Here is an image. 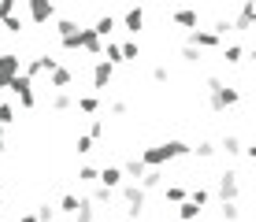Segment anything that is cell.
Segmentation results:
<instances>
[{"label":"cell","instance_id":"1","mask_svg":"<svg viewBox=\"0 0 256 222\" xmlns=\"http://www.w3.org/2000/svg\"><path fill=\"white\" fill-rule=\"evenodd\" d=\"M190 156V145L186 141H164V145H152V148H145L138 159L148 167V171H164L171 159H186Z\"/></svg>","mask_w":256,"mask_h":222},{"label":"cell","instance_id":"2","mask_svg":"<svg viewBox=\"0 0 256 222\" xmlns=\"http://www.w3.org/2000/svg\"><path fill=\"white\" fill-rule=\"evenodd\" d=\"M242 104V89L238 85H226L223 78H208V108L216 111V115H223V111H230Z\"/></svg>","mask_w":256,"mask_h":222},{"label":"cell","instance_id":"3","mask_svg":"<svg viewBox=\"0 0 256 222\" xmlns=\"http://www.w3.org/2000/svg\"><path fill=\"white\" fill-rule=\"evenodd\" d=\"M119 200L126 204V219H141V211H145V204H148V193L141 189L138 182H122L119 185Z\"/></svg>","mask_w":256,"mask_h":222},{"label":"cell","instance_id":"4","mask_svg":"<svg viewBox=\"0 0 256 222\" xmlns=\"http://www.w3.org/2000/svg\"><path fill=\"white\" fill-rule=\"evenodd\" d=\"M238 171H223L219 174V182H216V193H219V200L223 204H238L242 200V185H238Z\"/></svg>","mask_w":256,"mask_h":222},{"label":"cell","instance_id":"5","mask_svg":"<svg viewBox=\"0 0 256 222\" xmlns=\"http://www.w3.org/2000/svg\"><path fill=\"white\" fill-rule=\"evenodd\" d=\"M8 89H12L15 96H19V104H22L26 111H34V108H38V93H34V82H30L26 74H15V78H12V85H8Z\"/></svg>","mask_w":256,"mask_h":222},{"label":"cell","instance_id":"6","mask_svg":"<svg viewBox=\"0 0 256 222\" xmlns=\"http://www.w3.org/2000/svg\"><path fill=\"white\" fill-rule=\"evenodd\" d=\"M15 74H22V59H19V52H0V89L12 85V78H15Z\"/></svg>","mask_w":256,"mask_h":222},{"label":"cell","instance_id":"7","mask_svg":"<svg viewBox=\"0 0 256 222\" xmlns=\"http://www.w3.org/2000/svg\"><path fill=\"white\" fill-rule=\"evenodd\" d=\"M56 67H60V59H52L48 52H45V56H34V59H26V63H22V74L34 82V78H41V74H52Z\"/></svg>","mask_w":256,"mask_h":222},{"label":"cell","instance_id":"8","mask_svg":"<svg viewBox=\"0 0 256 222\" xmlns=\"http://www.w3.org/2000/svg\"><path fill=\"white\" fill-rule=\"evenodd\" d=\"M26 11H30V22H34V26L56 22V4H48V0H30V4H26Z\"/></svg>","mask_w":256,"mask_h":222},{"label":"cell","instance_id":"9","mask_svg":"<svg viewBox=\"0 0 256 222\" xmlns=\"http://www.w3.org/2000/svg\"><path fill=\"white\" fill-rule=\"evenodd\" d=\"M186 44H190V48H197V52L223 48V41H219V37H216L212 30H190V33H186Z\"/></svg>","mask_w":256,"mask_h":222},{"label":"cell","instance_id":"10","mask_svg":"<svg viewBox=\"0 0 256 222\" xmlns=\"http://www.w3.org/2000/svg\"><path fill=\"white\" fill-rule=\"evenodd\" d=\"M78 52H86V56H93V59H100V52H104V41L96 37L90 26H82V30H78Z\"/></svg>","mask_w":256,"mask_h":222},{"label":"cell","instance_id":"11","mask_svg":"<svg viewBox=\"0 0 256 222\" xmlns=\"http://www.w3.org/2000/svg\"><path fill=\"white\" fill-rule=\"evenodd\" d=\"M167 19H171L174 26H178V30H197V22H200V11H197V7H174V11L171 15H167Z\"/></svg>","mask_w":256,"mask_h":222},{"label":"cell","instance_id":"12","mask_svg":"<svg viewBox=\"0 0 256 222\" xmlns=\"http://www.w3.org/2000/svg\"><path fill=\"white\" fill-rule=\"evenodd\" d=\"M252 22H256V4H252V0H245V4L238 7V19L230 22V30H238V33H249V30H252Z\"/></svg>","mask_w":256,"mask_h":222},{"label":"cell","instance_id":"13","mask_svg":"<svg viewBox=\"0 0 256 222\" xmlns=\"http://www.w3.org/2000/svg\"><path fill=\"white\" fill-rule=\"evenodd\" d=\"M122 30H126L130 37H138V33L145 30V7H126V11H122Z\"/></svg>","mask_w":256,"mask_h":222},{"label":"cell","instance_id":"14","mask_svg":"<svg viewBox=\"0 0 256 222\" xmlns=\"http://www.w3.org/2000/svg\"><path fill=\"white\" fill-rule=\"evenodd\" d=\"M70 82H74V70H70L67 63H60V67L48 74V85L56 89V93H70Z\"/></svg>","mask_w":256,"mask_h":222},{"label":"cell","instance_id":"15","mask_svg":"<svg viewBox=\"0 0 256 222\" xmlns=\"http://www.w3.org/2000/svg\"><path fill=\"white\" fill-rule=\"evenodd\" d=\"M112 78H116V67L104 63V59H96V63H93V74H90L93 89H108V85H112Z\"/></svg>","mask_w":256,"mask_h":222},{"label":"cell","instance_id":"16","mask_svg":"<svg viewBox=\"0 0 256 222\" xmlns=\"http://www.w3.org/2000/svg\"><path fill=\"white\" fill-rule=\"evenodd\" d=\"M116 26H119V19H116V15H112V11H100V15H96V22L90 26V30H93L100 41H108L112 33H116Z\"/></svg>","mask_w":256,"mask_h":222},{"label":"cell","instance_id":"17","mask_svg":"<svg viewBox=\"0 0 256 222\" xmlns=\"http://www.w3.org/2000/svg\"><path fill=\"white\" fill-rule=\"evenodd\" d=\"M96 185H104V189L116 193L122 185V171H119V167H96Z\"/></svg>","mask_w":256,"mask_h":222},{"label":"cell","instance_id":"18","mask_svg":"<svg viewBox=\"0 0 256 222\" xmlns=\"http://www.w3.org/2000/svg\"><path fill=\"white\" fill-rule=\"evenodd\" d=\"M119 171H122V182H141V178H145V171H148V167H145V163H141V159H138V156H130V159H126V163H122V167H119Z\"/></svg>","mask_w":256,"mask_h":222},{"label":"cell","instance_id":"19","mask_svg":"<svg viewBox=\"0 0 256 222\" xmlns=\"http://www.w3.org/2000/svg\"><path fill=\"white\" fill-rule=\"evenodd\" d=\"M216 152H226V156H242V152H245V141L238 137V133H226V137L216 145Z\"/></svg>","mask_w":256,"mask_h":222},{"label":"cell","instance_id":"20","mask_svg":"<svg viewBox=\"0 0 256 222\" xmlns=\"http://www.w3.org/2000/svg\"><path fill=\"white\" fill-rule=\"evenodd\" d=\"M74 108L82 115H96V111H100V96H96V93H82V96H74Z\"/></svg>","mask_w":256,"mask_h":222},{"label":"cell","instance_id":"21","mask_svg":"<svg viewBox=\"0 0 256 222\" xmlns=\"http://www.w3.org/2000/svg\"><path fill=\"white\" fill-rule=\"evenodd\" d=\"M245 56H249V48H245V44H223V59H226L230 67L245 63Z\"/></svg>","mask_w":256,"mask_h":222},{"label":"cell","instance_id":"22","mask_svg":"<svg viewBox=\"0 0 256 222\" xmlns=\"http://www.w3.org/2000/svg\"><path fill=\"white\" fill-rule=\"evenodd\" d=\"M119 52H122V63H138L141 59V44H138V37H126L119 44Z\"/></svg>","mask_w":256,"mask_h":222},{"label":"cell","instance_id":"23","mask_svg":"<svg viewBox=\"0 0 256 222\" xmlns=\"http://www.w3.org/2000/svg\"><path fill=\"white\" fill-rule=\"evenodd\" d=\"M48 108L56 111V115H64V111H70V108H74V93H52Z\"/></svg>","mask_w":256,"mask_h":222},{"label":"cell","instance_id":"24","mask_svg":"<svg viewBox=\"0 0 256 222\" xmlns=\"http://www.w3.org/2000/svg\"><path fill=\"white\" fill-rule=\"evenodd\" d=\"M164 178H167L164 171H145V178H141L138 185H141V189H145V193H156V189H160V185H164Z\"/></svg>","mask_w":256,"mask_h":222},{"label":"cell","instance_id":"25","mask_svg":"<svg viewBox=\"0 0 256 222\" xmlns=\"http://www.w3.org/2000/svg\"><path fill=\"white\" fill-rule=\"evenodd\" d=\"M74 222H96V208L90 204V197H82V204L74 211Z\"/></svg>","mask_w":256,"mask_h":222},{"label":"cell","instance_id":"26","mask_svg":"<svg viewBox=\"0 0 256 222\" xmlns=\"http://www.w3.org/2000/svg\"><path fill=\"white\" fill-rule=\"evenodd\" d=\"M0 26H4L8 33H12V37H19V33L26 30V22H22V15H4V19H0Z\"/></svg>","mask_w":256,"mask_h":222},{"label":"cell","instance_id":"27","mask_svg":"<svg viewBox=\"0 0 256 222\" xmlns=\"http://www.w3.org/2000/svg\"><path fill=\"white\" fill-rule=\"evenodd\" d=\"M116 200V193L112 189H104V185H93V193H90V204L93 208H100V204H112Z\"/></svg>","mask_w":256,"mask_h":222},{"label":"cell","instance_id":"28","mask_svg":"<svg viewBox=\"0 0 256 222\" xmlns=\"http://www.w3.org/2000/svg\"><path fill=\"white\" fill-rule=\"evenodd\" d=\"M78 204H82V197H78V193H64V197H60V211H64V215H74Z\"/></svg>","mask_w":256,"mask_h":222},{"label":"cell","instance_id":"29","mask_svg":"<svg viewBox=\"0 0 256 222\" xmlns=\"http://www.w3.org/2000/svg\"><path fill=\"white\" fill-rule=\"evenodd\" d=\"M186 200H190V204H197V208H204V204L212 200V189H204V185H193Z\"/></svg>","mask_w":256,"mask_h":222},{"label":"cell","instance_id":"30","mask_svg":"<svg viewBox=\"0 0 256 222\" xmlns=\"http://www.w3.org/2000/svg\"><path fill=\"white\" fill-rule=\"evenodd\" d=\"M78 30H82V26H78L74 19H56V33L60 37H74Z\"/></svg>","mask_w":256,"mask_h":222},{"label":"cell","instance_id":"31","mask_svg":"<svg viewBox=\"0 0 256 222\" xmlns=\"http://www.w3.org/2000/svg\"><path fill=\"white\" fill-rule=\"evenodd\" d=\"M74 148H78V156H90L93 148H96V141L90 137V133H78V137H74Z\"/></svg>","mask_w":256,"mask_h":222},{"label":"cell","instance_id":"32","mask_svg":"<svg viewBox=\"0 0 256 222\" xmlns=\"http://www.w3.org/2000/svg\"><path fill=\"white\" fill-rule=\"evenodd\" d=\"M164 197L171 200V204H182V200L190 197V189H186V185H167V189H164Z\"/></svg>","mask_w":256,"mask_h":222},{"label":"cell","instance_id":"33","mask_svg":"<svg viewBox=\"0 0 256 222\" xmlns=\"http://www.w3.org/2000/svg\"><path fill=\"white\" fill-rule=\"evenodd\" d=\"M190 152H197V159H212L216 156V145L212 141H197V145H190Z\"/></svg>","mask_w":256,"mask_h":222},{"label":"cell","instance_id":"34","mask_svg":"<svg viewBox=\"0 0 256 222\" xmlns=\"http://www.w3.org/2000/svg\"><path fill=\"white\" fill-rule=\"evenodd\" d=\"M197 215H200L197 204H190V200H182V204H178V219H182V222H193Z\"/></svg>","mask_w":256,"mask_h":222},{"label":"cell","instance_id":"35","mask_svg":"<svg viewBox=\"0 0 256 222\" xmlns=\"http://www.w3.org/2000/svg\"><path fill=\"white\" fill-rule=\"evenodd\" d=\"M78 182L82 185H96V167H90V163L78 167Z\"/></svg>","mask_w":256,"mask_h":222},{"label":"cell","instance_id":"36","mask_svg":"<svg viewBox=\"0 0 256 222\" xmlns=\"http://www.w3.org/2000/svg\"><path fill=\"white\" fill-rule=\"evenodd\" d=\"M219 215H223V222H238V219H242V208H238V204H223Z\"/></svg>","mask_w":256,"mask_h":222},{"label":"cell","instance_id":"37","mask_svg":"<svg viewBox=\"0 0 256 222\" xmlns=\"http://www.w3.org/2000/svg\"><path fill=\"white\" fill-rule=\"evenodd\" d=\"M12 122H15V104H0V126H12Z\"/></svg>","mask_w":256,"mask_h":222},{"label":"cell","instance_id":"38","mask_svg":"<svg viewBox=\"0 0 256 222\" xmlns=\"http://www.w3.org/2000/svg\"><path fill=\"white\" fill-rule=\"evenodd\" d=\"M34 215H38V222H56V208H52V204H41Z\"/></svg>","mask_w":256,"mask_h":222},{"label":"cell","instance_id":"39","mask_svg":"<svg viewBox=\"0 0 256 222\" xmlns=\"http://www.w3.org/2000/svg\"><path fill=\"white\" fill-rule=\"evenodd\" d=\"M182 59L193 67V63H200V59H204V52H197V48H190V44H182Z\"/></svg>","mask_w":256,"mask_h":222},{"label":"cell","instance_id":"40","mask_svg":"<svg viewBox=\"0 0 256 222\" xmlns=\"http://www.w3.org/2000/svg\"><path fill=\"white\" fill-rule=\"evenodd\" d=\"M152 82H160V85L171 82V70H167V63H156V67H152Z\"/></svg>","mask_w":256,"mask_h":222},{"label":"cell","instance_id":"41","mask_svg":"<svg viewBox=\"0 0 256 222\" xmlns=\"http://www.w3.org/2000/svg\"><path fill=\"white\" fill-rule=\"evenodd\" d=\"M86 133H90L93 141H100V137H104V119H93V122H90V130H86Z\"/></svg>","mask_w":256,"mask_h":222},{"label":"cell","instance_id":"42","mask_svg":"<svg viewBox=\"0 0 256 222\" xmlns=\"http://www.w3.org/2000/svg\"><path fill=\"white\" fill-rule=\"evenodd\" d=\"M126 111H130L126 100H112V115H126Z\"/></svg>","mask_w":256,"mask_h":222},{"label":"cell","instance_id":"43","mask_svg":"<svg viewBox=\"0 0 256 222\" xmlns=\"http://www.w3.org/2000/svg\"><path fill=\"white\" fill-rule=\"evenodd\" d=\"M19 222H38V215H34V211H26V215H19Z\"/></svg>","mask_w":256,"mask_h":222},{"label":"cell","instance_id":"44","mask_svg":"<svg viewBox=\"0 0 256 222\" xmlns=\"http://www.w3.org/2000/svg\"><path fill=\"white\" fill-rule=\"evenodd\" d=\"M8 152V145H4V126H0V156Z\"/></svg>","mask_w":256,"mask_h":222},{"label":"cell","instance_id":"45","mask_svg":"<svg viewBox=\"0 0 256 222\" xmlns=\"http://www.w3.org/2000/svg\"><path fill=\"white\" fill-rule=\"evenodd\" d=\"M0 52H8V48H4V41H0Z\"/></svg>","mask_w":256,"mask_h":222},{"label":"cell","instance_id":"46","mask_svg":"<svg viewBox=\"0 0 256 222\" xmlns=\"http://www.w3.org/2000/svg\"><path fill=\"white\" fill-rule=\"evenodd\" d=\"M0 204H4V193H0Z\"/></svg>","mask_w":256,"mask_h":222}]
</instances>
